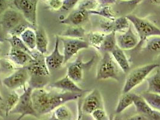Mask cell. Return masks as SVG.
I'll list each match as a JSON object with an SVG mask.
<instances>
[{"label": "cell", "mask_w": 160, "mask_h": 120, "mask_svg": "<svg viewBox=\"0 0 160 120\" xmlns=\"http://www.w3.org/2000/svg\"><path fill=\"white\" fill-rule=\"evenodd\" d=\"M82 93L56 91H47L44 88L32 89L34 108L39 117L54 111L65 103L79 99Z\"/></svg>", "instance_id": "cell-1"}, {"label": "cell", "mask_w": 160, "mask_h": 120, "mask_svg": "<svg viewBox=\"0 0 160 120\" xmlns=\"http://www.w3.org/2000/svg\"><path fill=\"white\" fill-rule=\"evenodd\" d=\"M33 61L25 66L30 74V87L34 89L44 88L48 84L50 72L45 63V57L40 52H33Z\"/></svg>", "instance_id": "cell-2"}, {"label": "cell", "mask_w": 160, "mask_h": 120, "mask_svg": "<svg viewBox=\"0 0 160 120\" xmlns=\"http://www.w3.org/2000/svg\"><path fill=\"white\" fill-rule=\"evenodd\" d=\"M126 17L133 25L136 30L139 39L138 45H140L149 37L160 36V28L152 24L149 20L134 15H128Z\"/></svg>", "instance_id": "cell-3"}, {"label": "cell", "mask_w": 160, "mask_h": 120, "mask_svg": "<svg viewBox=\"0 0 160 120\" xmlns=\"http://www.w3.org/2000/svg\"><path fill=\"white\" fill-rule=\"evenodd\" d=\"M119 69L112 55L109 52H104L97 67L96 78L97 80L112 79L119 80Z\"/></svg>", "instance_id": "cell-4"}, {"label": "cell", "mask_w": 160, "mask_h": 120, "mask_svg": "<svg viewBox=\"0 0 160 120\" xmlns=\"http://www.w3.org/2000/svg\"><path fill=\"white\" fill-rule=\"evenodd\" d=\"M160 67L156 63L146 64L133 69L127 76L122 89V93L130 92L143 80L155 69Z\"/></svg>", "instance_id": "cell-5"}, {"label": "cell", "mask_w": 160, "mask_h": 120, "mask_svg": "<svg viewBox=\"0 0 160 120\" xmlns=\"http://www.w3.org/2000/svg\"><path fill=\"white\" fill-rule=\"evenodd\" d=\"M32 89L28 86L24 88V92L19 97V101L15 108L10 111V114H20V116L16 120H21L25 116L30 115L38 119L39 117L36 111L32 100Z\"/></svg>", "instance_id": "cell-6"}, {"label": "cell", "mask_w": 160, "mask_h": 120, "mask_svg": "<svg viewBox=\"0 0 160 120\" xmlns=\"http://www.w3.org/2000/svg\"><path fill=\"white\" fill-rule=\"evenodd\" d=\"M39 0H15L13 3L27 22L36 28L37 6Z\"/></svg>", "instance_id": "cell-7"}, {"label": "cell", "mask_w": 160, "mask_h": 120, "mask_svg": "<svg viewBox=\"0 0 160 120\" xmlns=\"http://www.w3.org/2000/svg\"><path fill=\"white\" fill-rule=\"evenodd\" d=\"M95 61V56H93L88 61H83L81 56H78L76 60L68 66L67 75L76 84L79 83L83 78L85 70H88Z\"/></svg>", "instance_id": "cell-8"}, {"label": "cell", "mask_w": 160, "mask_h": 120, "mask_svg": "<svg viewBox=\"0 0 160 120\" xmlns=\"http://www.w3.org/2000/svg\"><path fill=\"white\" fill-rule=\"evenodd\" d=\"M63 44L64 64H66L71 58L78 54L82 50L89 48L88 41L80 39H73L69 37H60Z\"/></svg>", "instance_id": "cell-9"}, {"label": "cell", "mask_w": 160, "mask_h": 120, "mask_svg": "<svg viewBox=\"0 0 160 120\" xmlns=\"http://www.w3.org/2000/svg\"><path fill=\"white\" fill-rule=\"evenodd\" d=\"M30 79V74L25 67H20L15 71L5 78L2 81V84L11 89H15L25 86L27 80Z\"/></svg>", "instance_id": "cell-10"}, {"label": "cell", "mask_w": 160, "mask_h": 120, "mask_svg": "<svg viewBox=\"0 0 160 120\" xmlns=\"http://www.w3.org/2000/svg\"><path fill=\"white\" fill-rule=\"evenodd\" d=\"M100 108L104 109L103 98L99 90L95 88L82 101L81 109L84 113L90 115Z\"/></svg>", "instance_id": "cell-11"}, {"label": "cell", "mask_w": 160, "mask_h": 120, "mask_svg": "<svg viewBox=\"0 0 160 120\" xmlns=\"http://www.w3.org/2000/svg\"><path fill=\"white\" fill-rule=\"evenodd\" d=\"M23 17L20 12L13 8H8L0 17V25L4 31L8 32L22 23Z\"/></svg>", "instance_id": "cell-12"}, {"label": "cell", "mask_w": 160, "mask_h": 120, "mask_svg": "<svg viewBox=\"0 0 160 120\" xmlns=\"http://www.w3.org/2000/svg\"><path fill=\"white\" fill-rule=\"evenodd\" d=\"M116 36L117 46L123 50L132 49L139 43V39L133 32L131 25L125 31L116 34Z\"/></svg>", "instance_id": "cell-13"}, {"label": "cell", "mask_w": 160, "mask_h": 120, "mask_svg": "<svg viewBox=\"0 0 160 120\" xmlns=\"http://www.w3.org/2000/svg\"><path fill=\"white\" fill-rule=\"evenodd\" d=\"M101 29L108 33L112 32H122L125 31L130 26L129 21L126 16L116 17L115 19L110 20L104 19L101 21Z\"/></svg>", "instance_id": "cell-14"}, {"label": "cell", "mask_w": 160, "mask_h": 120, "mask_svg": "<svg viewBox=\"0 0 160 120\" xmlns=\"http://www.w3.org/2000/svg\"><path fill=\"white\" fill-rule=\"evenodd\" d=\"M89 15V11L77 7L73 9L66 17L60 19V23L68 26H81V25L88 21Z\"/></svg>", "instance_id": "cell-15"}, {"label": "cell", "mask_w": 160, "mask_h": 120, "mask_svg": "<svg viewBox=\"0 0 160 120\" xmlns=\"http://www.w3.org/2000/svg\"><path fill=\"white\" fill-rule=\"evenodd\" d=\"M60 37L56 36L55 47L53 52L48 56H45V63L49 72L58 69L64 64V55L59 51Z\"/></svg>", "instance_id": "cell-16"}, {"label": "cell", "mask_w": 160, "mask_h": 120, "mask_svg": "<svg viewBox=\"0 0 160 120\" xmlns=\"http://www.w3.org/2000/svg\"><path fill=\"white\" fill-rule=\"evenodd\" d=\"M134 104L136 108L137 111L148 118L152 120H160V112L155 111L146 103V102L139 95H136L134 100Z\"/></svg>", "instance_id": "cell-17"}, {"label": "cell", "mask_w": 160, "mask_h": 120, "mask_svg": "<svg viewBox=\"0 0 160 120\" xmlns=\"http://www.w3.org/2000/svg\"><path fill=\"white\" fill-rule=\"evenodd\" d=\"M7 56L13 63L21 67H25L34 60V58L28 53L15 48H10Z\"/></svg>", "instance_id": "cell-18"}, {"label": "cell", "mask_w": 160, "mask_h": 120, "mask_svg": "<svg viewBox=\"0 0 160 120\" xmlns=\"http://www.w3.org/2000/svg\"><path fill=\"white\" fill-rule=\"evenodd\" d=\"M49 87L52 88H57L61 89L63 91L72 92V93H82L86 91L78 87L77 84L71 79L68 75L64 78L57 80L55 82L49 85Z\"/></svg>", "instance_id": "cell-19"}, {"label": "cell", "mask_w": 160, "mask_h": 120, "mask_svg": "<svg viewBox=\"0 0 160 120\" xmlns=\"http://www.w3.org/2000/svg\"><path fill=\"white\" fill-rule=\"evenodd\" d=\"M34 30L36 33V49L44 55L48 50V39L47 32L43 28L38 26Z\"/></svg>", "instance_id": "cell-20"}, {"label": "cell", "mask_w": 160, "mask_h": 120, "mask_svg": "<svg viewBox=\"0 0 160 120\" xmlns=\"http://www.w3.org/2000/svg\"><path fill=\"white\" fill-rule=\"evenodd\" d=\"M110 54L120 69L124 73L128 72L130 69V64L124 51L117 46Z\"/></svg>", "instance_id": "cell-21"}, {"label": "cell", "mask_w": 160, "mask_h": 120, "mask_svg": "<svg viewBox=\"0 0 160 120\" xmlns=\"http://www.w3.org/2000/svg\"><path fill=\"white\" fill-rule=\"evenodd\" d=\"M136 95V94L131 93L130 92L122 93L119 99L118 103L115 109V112L117 114H119L127 109L131 105L134 104V100Z\"/></svg>", "instance_id": "cell-22"}, {"label": "cell", "mask_w": 160, "mask_h": 120, "mask_svg": "<svg viewBox=\"0 0 160 120\" xmlns=\"http://www.w3.org/2000/svg\"><path fill=\"white\" fill-rule=\"evenodd\" d=\"M86 31L82 26H69L60 34L61 37L82 39L85 36Z\"/></svg>", "instance_id": "cell-23"}, {"label": "cell", "mask_w": 160, "mask_h": 120, "mask_svg": "<svg viewBox=\"0 0 160 120\" xmlns=\"http://www.w3.org/2000/svg\"><path fill=\"white\" fill-rule=\"evenodd\" d=\"M148 82V92L160 94V69L155 74L146 78Z\"/></svg>", "instance_id": "cell-24"}, {"label": "cell", "mask_w": 160, "mask_h": 120, "mask_svg": "<svg viewBox=\"0 0 160 120\" xmlns=\"http://www.w3.org/2000/svg\"><path fill=\"white\" fill-rule=\"evenodd\" d=\"M21 39L27 47L32 51L36 48V33L32 28H29L24 31L21 35Z\"/></svg>", "instance_id": "cell-25"}, {"label": "cell", "mask_w": 160, "mask_h": 120, "mask_svg": "<svg viewBox=\"0 0 160 120\" xmlns=\"http://www.w3.org/2000/svg\"><path fill=\"white\" fill-rule=\"evenodd\" d=\"M140 96L153 109L160 112V94L146 91Z\"/></svg>", "instance_id": "cell-26"}, {"label": "cell", "mask_w": 160, "mask_h": 120, "mask_svg": "<svg viewBox=\"0 0 160 120\" xmlns=\"http://www.w3.org/2000/svg\"><path fill=\"white\" fill-rule=\"evenodd\" d=\"M116 34V32H112L105 35L100 50H102L104 52L110 53L117 46Z\"/></svg>", "instance_id": "cell-27"}, {"label": "cell", "mask_w": 160, "mask_h": 120, "mask_svg": "<svg viewBox=\"0 0 160 120\" xmlns=\"http://www.w3.org/2000/svg\"><path fill=\"white\" fill-rule=\"evenodd\" d=\"M6 40H7L9 43V44L11 46V48H15L19 50H21L24 51L28 54H30L32 56L33 55V51L30 50L27 47V46L24 44L23 41L21 38H19L17 36H10L8 38H6Z\"/></svg>", "instance_id": "cell-28"}, {"label": "cell", "mask_w": 160, "mask_h": 120, "mask_svg": "<svg viewBox=\"0 0 160 120\" xmlns=\"http://www.w3.org/2000/svg\"><path fill=\"white\" fill-rule=\"evenodd\" d=\"M52 117L56 120H72V112L66 106L63 104L54 111Z\"/></svg>", "instance_id": "cell-29"}, {"label": "cell", "mask_w": 160, "mask_h": 120, "mask_svg": "<svg viewBox=\"0 0 160 120\" xmlns=\"http://www.w3.org/2000/svg\"><path fill=\"white\" fill-rule=\"evenodd\" d=\"M19 97L20 96L15 91L11 92L7 97L3 111L6 115V117L8 116L10 111L15 108V106L18 103Z\"/></svg>", "instance_id": "cell-30"}, {"label": "cell", "mask_w": 160, "mask_h": 120, "mask_svg": "<svg viewBox=\"0 0 160 120\" xmlns=\"http://www.w3.org/2000/svg\"><path fill=\"white\" fill-rule=\"evenodd\" d=\"M105 35V34L102 32H90L88 36V43L89 45L93 46L98 50H101Z\"/></svg>", "instance_id": "cell-31"}, {"label": "cell", "mask_w": 160, "mask_h": 120, "mask_svg": "<svg viewBox=\"0 0 160 120\" xmlns=\"http://www.w3.org/2000/svg\"><path fill=\"white\" fill-rule=\"evenodd\" d=\"M89 13L90 15H96L98 16H102L106 19L113 20L116 18V15L112 11V7L108 5L104 6L98 10L96 9L94 10L89 11Z\"/></svg>", "instance_id": "cell-32"}, {"label": "cell", "mask_w": 160, "mask_h": 120, "mask_svg": "<svg viewBox=\"0 0 160 120\" xmlns=\"http://www.w3.org/2000/svg\"><path fill=\"white\" fill-rule=\"evenodd\" d=\"M146 48L153 53L160 52V36H154L146 40Z\"/></svg>", "instance_id": "cell-33"}, {"label": "cell", "mask_w": 160, "mask_h": 120, "mask_svg": "<svg viewBox=\"0 0 160 120\" xmlns=\"http://www.w3.org/2000/svg\"><path fill=\"white\" fill-rule=\"evenodd\" d=\"M99 4L98 0H80L77 7L83 8L88 11L96 10Z\"/></svg>", "instance_id": "cell-34"}, {"label": "cell", "mask_w": 160, "mask_h": 120, "mask_svg": "<svg viewBox=\"0 0 160 120\" xmlns=\"http://www.w3.org/2000/svg\"><path fill=\"white\" fill-rule=\"evenodd\" d=\"M29 28H32L33 30H34L36 28L34 27L31 24L28 23H21L19 24L18 25H17L16 27H15L13 30H12L8 32V34L10 36H21V35L27 29Z\"/></svg>", "instance_id": "cell-35"}, {"label": "cell", "mask_w": 160, "mask_h": 120, "mask_svg": "<svg viewBox=\"0 0 160 120\" xmlns=\"http://www.w3.org/2000/svg\"><path fill=\"white\" fill-rule=\"evenodd\" d=\"M16 65L13 63L10 60L8 59H0V69L1 72H10L15 71L18 69Z\"/></svg>", "instance_id": "cell-36"}, {"label": "cell", "mask_w": 160, "mask_h": 120, "mask_svg": "<svg viewBox=\"0 0 160 120\" xmlns=\"http://www.w3.org/2000/svg\"><path fill=\"white\" fill-rule=\"evenodd\" d=\"M80 0H63L62 7L60 11L69 12L72 10L74 7L77 6Z\"/></svg>", "instance_id": "cell-37"}, {"label": "cell", "mask_w": 160, "mask_h": 120, "mask_svg": "<svg viewBox=\"0 0 160 120\" xmlns=\"http://www.w3.org/2000/svg\"><path fill=\"white\" fill-rule=\"evenodd\" d=\"M81 103L82 100H81V98H80L78 104V118L77 120H93L91 115L82 112L81 109Z\"/></svg>", "instance_id": "cell-38"}, {"label": "cell", "mask_w": 160, "mask_h": 120, "mask_svg": "<svg viewBox=\"0 0 160 120\" xmlns=\"http://www.w3.org/2000/svg\"><path fill=\"white\" fill-rule=\"evenodd\" d=\"M90 115L93 119L95 120H104L107 117L106 113L102 108L96 109Z\"/></svg>", "instance_id": "cell-39"}, {"label": "cell", "mask_w": 160, "mask_h": 120, "mask_svg": "<svg viewBox=\"0 0 160 120\" xmlns=\"http://www.w3.org/2000/svg\"><path fill=\"white\" fill-rule=\"evenodd\" d=\"M48 6L54 10H60L62 7L63 0H47Z\"/></svg>", "instance_id": "cell-40"}, {"label": "cell", "mask_w": 160, "mask_h": 120, "mask_svg": "<svg viewBox=\"0 0 160 120\" xmlns=\"http://www.w3.org/2000/svg\"><path fill=\"white\" fill-rule=\"evenodd\" d=\"M8 9V4L6 0H0V17Z\"/></svg>", "instance_id": "cell-41"}, {"label": "cell", "mask_w": 160, "mask_h": 120, "mask_svg": "<svg viewBox=\"0 0 160 120\" xmlns=\"http://www.w3.org/2000/svg\"><path fill=\"white\" fill-rule=\"evenodd\" d=\"M127 120H149L148 118L146 116H144L142 114H137V115H135L132 117H131L130 118H129Z\"/></svg>", "instance_id": "cell-42"}, {"label": "cell", "mask_w": 160, "mask_h": 120, "mask_svg": "<svg viewBox=\"0 0 160 120\" xmlns=\"http://www.w3.org/2000/svg\"><path fill=\"white\" fill-rule=\"evenodd\" d=\"M99 4H101L102 6H107L114 4L117 2L118 0H98Z\"/></svg>", "instance_id": "cell-43"}, {"label": "cell", "mask_w": 160, "mask_h": 120, "mask_svg": "<svg viewBox=\"0 0 160 120\" xmlns=\"http://www.w3.org/2000/svg\"><path fill=\"white\" fill-rule=\"evenodd\" d=\"M109 120H125L123 119V118H122L120 116L118 115L117 113L116 114H113L111 115L109 117Z\"/></svg>", "instance_id": "cell-44"}, {"label": "cell", "mask_w": 160, "mask_h": 120, "mask_svg": "<svg viewBox=\"0 0 160 120\" xmlns=\"http://www.w3.org/2000/svg\"><path fill=\"white\" fill-rule=\"evenodd\" d=\"M3 30L1 27V26L0 25V43H4V41L6 40V38L4 36L3 34Z\"/></svg>", "instance_id": "cell-45"}, {"label": "cell", "mask_w": 160, "mask_h": 120, "mask_svg": "<svg viewBox=\"0 0 160 120\" xmlns=\"http://www.w3.org/2000/svg\"><path fill=\"white\" fill-rule=\"evenodd\" d=\"M150 3L156 6H160V0H147Z\"/></svg>", "instance_id": "cell-46"}, {"label": "cell", "mask_w": 160, "mask_h": 120, "mask_svg": "<svg viewBox=\"0 0 160 120\" xmlns=\"http://www.w3.org/2000/svg\"><path fill=\"white\" fill-rule=\"evenodd\" d=\"M142 0H131L130 1L128 2H126L127 4H129L130 5H135L138 3H139Z\"/></svg>", "instance_id": "cell-47"}, {"label": "cell", "mask_w": 160, "mask_h": 120, "mask_svg": "<svg viewBox=\"0 0 160 120\" xmlns=\"http://www.w3.org/2000/svg\"><path fill=\"white\" fill-rule=\"evenodd\" d=\"M5 117H6V115H5L4 112H3L1 108L0 107V117H1L2 118H4Z\"/></svg>", "instance_id": "cell-48"}, {"label": "cell", "mask_w": 160, "mask_h": 120, "mask_svg": "<svg viewBox=\"0 0 160 120\" xmlns=\"http://www.w3.org/2000/svg\"><path fill=\"white\" fill-rule=\"evenodd\" d=\"M1 70L0 69V85H2V80L1 79Z\"/></svg>", "instance_id": "cell-49"}, {"label": "cell", "mask_w": 160, "mask_h": 120, "mask_svg": "<svg viewBox=\"0 0 160 120\" xmlns=\"http://www.w3.org/2000/svg\"><path fill=\"white\" fill-rule=\"evenodd\" d=\"M2 100H3V98H2V97L1 96V94H0V102L2 101Z\"/></svg>", "instance_id": "cell-50"}, {"label": "cell", "mask_w": 160, "mask_h": 120, "mask_svg": "<svg viewBox=\"0 0 160 120\" xmlns=\"http://www.w3.org/2000/svg\"><path fill=\"white\" fill-rule=\"evenodd\" d=\"M121 1H124V2H128V1H131V0H121Z\"/></svg>", "instance_id": "cell-51"}, {"label": "cell", "mask_w": 160, "mask_h": 120, "mask_svg": "<svg viewBox=\"0 0 160 120\" xmlns=\"http://www.w3.org/2000/svg\"><path fill=\"white\" fill-rule=\"evenodd\" d=\"M50 120H55V119H54V118H52V117H51V119H50Z\"/></svg>", "instance_id": "cell-52"}, {"label": "cell", "mask_w": 160, "mask_h": 120, "mask_svg": "<svg viewBox=\"0 0 160 120\" xmlns=\"http://www.w3.org/2000/svg\"><path fill=\"white\" fill-rule=\"evenodd\" d=\"M1 48H0V54H1Z\"/></svg>", "instance_id": "cell-53"}, {"label": "cell", "mask_w": 160, "mask_h": 120, "mask_svg": "<svg viewBox=\"0 0 160 120\" xmlns=\"http://www.w3.org/2000/svg\"><path fill=\"white\" fill-rule=\"evenodd\" d=\"M42 1H47V0H42Z\"/></svg>", "instance_id": "cell-54"}]
</instances>
